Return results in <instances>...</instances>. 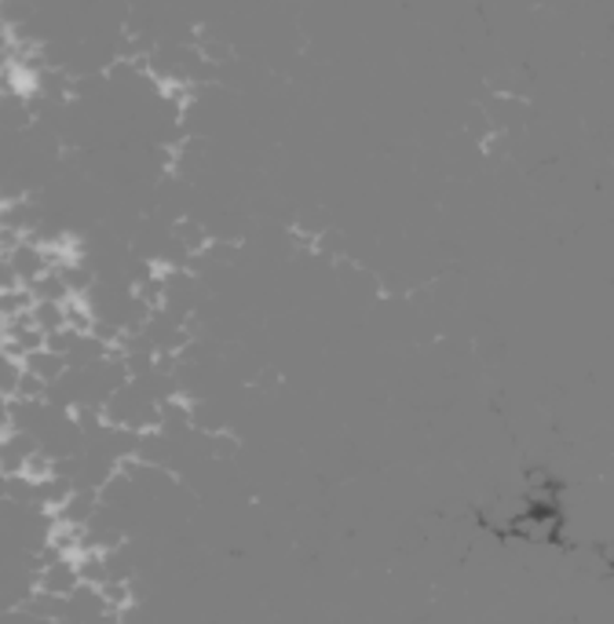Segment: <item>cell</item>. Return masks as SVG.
<instances>
[{
    "instance_id": "1",
    "label": "cell",
    "mask_w": 614,
    "mask_h": 624,
    "mask_svg": "<svg viewBox=\"0 0 614 624\" xmlns=\"http://www.w3.org/2000/svg\"><path fill=\"white\" fill-rule=\"evenodd\" d=\"M26 373H33L37 380L52 387L69 373V362H66V355H60V351L41 347V351H33V355H26Z\"/></svg>"
}]
</instances>
